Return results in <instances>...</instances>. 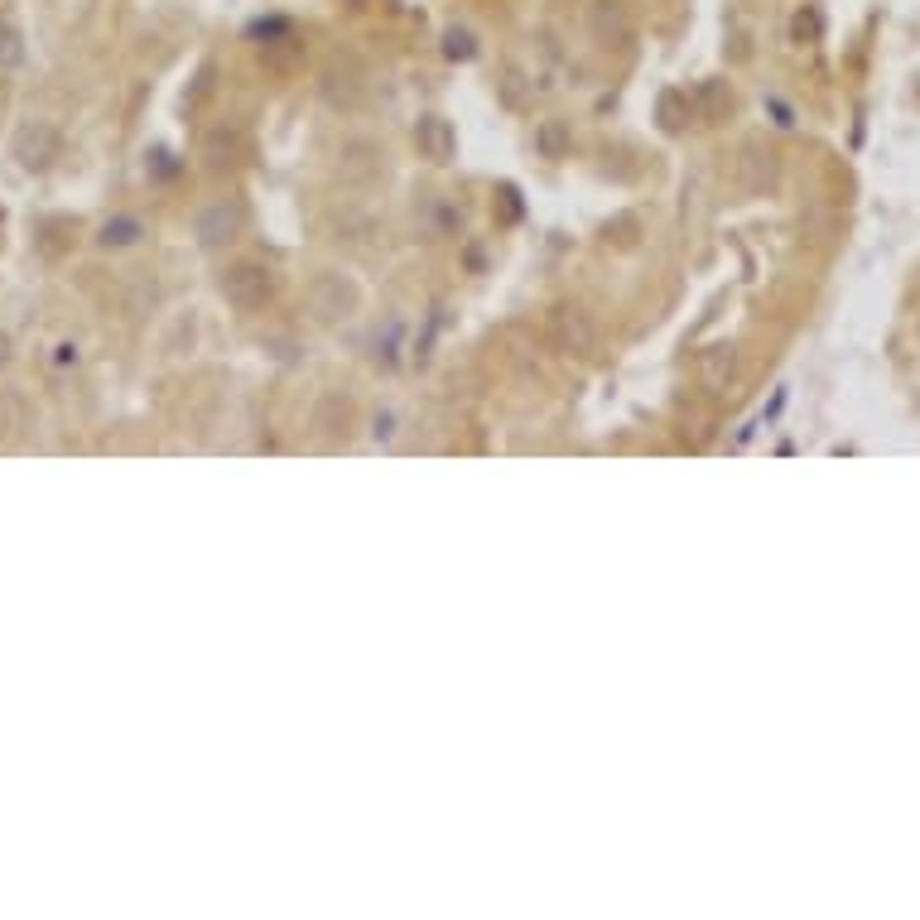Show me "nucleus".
<instances>
[{"label":"nucleus","mask_w":920,"mask_h":920,"mask_svg":"<svg viewBox=\"0 0 920 920\" xmlns=\"http://www.w3.org/2000/svg\"><path fill=\"white\" fill-rule=\"evenodd\" d=\"M10 58H14V34L0 29V63H10Z\"/></svg>","instance_id":"f257e3e1"},{"label":"nucleus","mask_w":920,"mask_h":920,"mask_svg":"<svg viewBox=\"0 0 920 920\" xmlns=\"http://www.w3.org/2000/svg\"><path fill=\"white\" fill-rule=\"evenodd\" d=\"M0 362H6V338H0Z\"/></svg>","instance_id":"f03ea898"}]
</instances>
